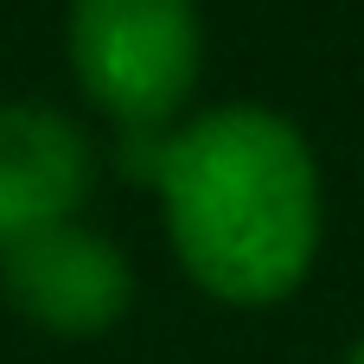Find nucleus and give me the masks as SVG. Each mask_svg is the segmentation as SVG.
Here are the masks:
<instances>
[{"label":"nucleus","instance_id":"obj_1","mask_svg":"<svg viewBox=\"0 0 364 364\" xmlns=\"http://www.w3.org/2000/svg\"><path fill=\"white\" fill-rule=\"evenodd\" d=\"M147 179L192 288L224 307H282L320 256L326 192L314 141L269 102H218L154 134Z\"/></svg>","mask_w":364,"mask_h":364},{"label":"nucleus","instance_id":"obj_2","mask_svg":"<svg viewBox=\"0 0 364 364\" xmlns=\"http://www.w3.org/2000/svg\"><path fill=\"white\" fill-rule=\"evenodd\" d=\"M64 51L77 90L128 134H166L205 70L198 0H70Z\"/></svg>","mask_w":364,"mask_h":364},{"label":"nucleus","instance_id":"obj_3","mask_svg":"<svg viewBox=\"0 0 364 364\" xmlns=\"http://www.w3.org/2000/svg\"><path fill=\"white\" fill-rule=\"evenodd\" d=\"M0 294L26 326L51 339H102L134 307V262L115 237L70 218L0 250Z\"/></svg>","mask_w":364,"mask_h":364},{"label":"nucleus","instance_id":"obj_4","mask_svg":"<svg viewBox=\"0 0 364 364\" xmlns=\"http://www.w3.org/2000/svg\"><path fill=\"white\" fill-rule=\"evenodd\" d=\"M96 186L90 134L51 102H0V250L70 224Z\"/></svg>","mask_w":364,"mask_h":364},{"label":"nucleus","instance_id":"obj_5","mask_svg":"<svg viewBox=\"0 0 364 364\" xmlns=\"http://www.w3.org/2000/svg\"><path fill=\"white\" fill-rule=\"evenodd\" d=\"M346 364H364V339H358V346H352V352H346Z\"/></svg>","mask_w":364,"mask_h":364}]
</instances>
